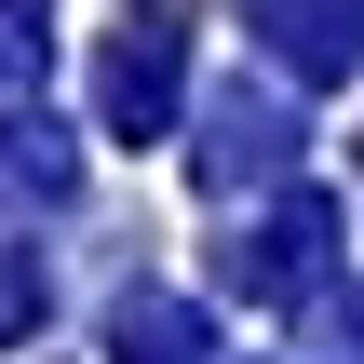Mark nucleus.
Returning a JSON list of instances; mask_svg holds the SVG:
<instances>
[{"label":"nucleus","mask_w":364,"mask_h":364,"mask_svg":"<svg viewBox=\"0 0 364 364\" xmlns=\"http://www.w3.org/2000/svg\"><path fill=\"white\" fill-rule=\"evenodd\" d=\"M27 311H41V284H27V270H0V338H14Z\"/></svg>","instance_id":"obj_1"}]
</instances>
